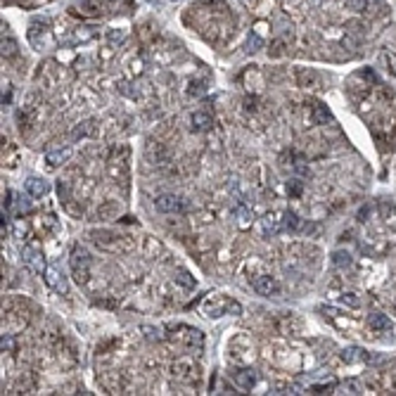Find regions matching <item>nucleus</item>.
I'll list each match as a JSON object with an SVG mask.
<instances>
[{"label": "nucleus", "instance_id": "obj_22", "mask_svg": "<svg viewBox=\"0 0 396 396\" xmlns=\"http://www.w3.org/2000/svg\"><path fill=\"white\" fill-rule=\"evenodd\" d=\"M17 55V43L12 38H3V57H14Z\"/></svg>", "mask_w": 396, "mask_h": 396}, {"label": "nucleus", "instance_id": "obj_32", "mask_svg": "<svg viewBox=\"0 0 396 396\" xmlns=\"http://www.w3.org/2000/svg\"><path fill=\"white\" fill-rule=\"evenodd\" d=\"M14 233H17V237H22L26 233V225H22V221L17 223V230H14Z\"/></svg>", "mask_w": 396, "mask_h": 396}, {"label": "nucleus", "instance_id": "obj_18", "mask_svg": "<svg viewBox=\"0 0 396 396\" xmlns=\"http://www.w3.org/2000/svg\"><path fill=\"white\" fill-rule=\"evenodd\" d=\"M285 223H282V225H285L287 230H301L304 225H301V221H299V216L297 214H294V211H285Z\"/></svg>", "mask_w": 396, "mask_h": 396}, {"label": "nucleus", "instance_id": "obj_21", "mask_svg": "<svg viewBox=\"0 0 396 396\" xmlns=\"http://www.w3.org/2000/svg\"><path fill=\"white\" fill-rule=\"evenodd\" d=\"M344 7L349 12H363L368 7V0H344Z\"/></svg>", "mask_w": 396, "mask_h": 396}, {"label": "nucleus", "instance_id": "obj_26", "mask_svg": "<svg viewBox=\"0 0 396 396\" xmlns=\"http://www.w3.org/2000/svg\"><path fill=\"white\" fill-rule=\"evenodd\" d=\"M237 218H240V225H242V228H247L249 221H252V211L240 209V211H237Z\"/></svg>", "mask_w": 396, "mask_h": 396}, {"label": "nucleus", "instance_id": "obj_11", "mask_svg": "<svg viewBox=\"0 0 396 396\" xmlns=\"http://www.w3.org/2000/svg\"><path fill=\"white\" fill-rule=\"evenodd\" d=\"M211 126H214V119H211L206 111H195V114H192V130L204 133V130H211Z\"/></svg>", "mask_w": 396, "mask_h": 396}, {"label": "nucleus", "instance_id": "obj_10", "mask_svg": "<svg viewBox=\"0 0 396 396\" xmlns=\"http://www.w3.org/2000/svg\"><path fill=\"white\" fill-rule=\"evenodd\" d=\"M121 214V202H105V204L98 209V218L100 221H111Z\"/></svg>", "mask_w": 396, "mask_h": 396}, {"label": "nucleus", "instance_id": "obj_9", "mask_svg": "<svg viewBox=\"0 0 396 396\" xmlns=\"http://www.w3.org/2000/svg\"><path fill=\"white\" fill-rule=\"evenodd\" d=\"M95 128H98V121H95V119H88V121L79 124L74 130H71V140H81V138H90V136L95 133Z\"/></svg>", "mask_w": 396, "mask_h": 396}, {"label": "nucleus", "instance_id": "obj_14", "mask_svg": "<svg viewBox=\"0 0 396 396\" xmlns=\"http://www.w3.org/2000/svg\"><path fill=\"white\" fill-rule=\"evenodd\" d=\"M233 380H235V384L240 389H252L254 382H256V375H254V370H237L233 375Z\"/></svg>", "mask_w": 396, "mask_h": 396}, {"label": "nucleus", "instance_id": "obj_17", "mask_svg": "<svg viewBox=\"0 0 396 396\" xmlns=\"http://www.w3.org/2000/svg\"><path fill=\"white\" fill-rule=\"evenodd\" d=\"M69 155H71L69 149H64V152H50V155L45 157V164L55 168V166H60V164H64V161L69 159Z\"/></svg>", "mask_w": 396, "mask_h": 396}, {"label": "nucleus", "instance_id": "obj_5", "mask_svg": "<svg viewBox=\"0 0 396 396\" xmlns=\"http://www.w3.org/2000/svg\"><path fill=\"white\" fill-rule=\"evenodd\" d=\"M254 290L263 294V297H271V294H278L280 292V282L271 275H259V278L254 280Z\"/></svg>", "mask_w": 396, "mask_h": 396}, {"label": "nucleus", "instance_id": "obj_19", "mask_svg": "<svg viewBox=\"0 0 396 396\" xmlns=\"http://www.w3.org/2000/svg\"><path fill=\"white\" fill-rule=\"evenodd\" d=\"M313 121H316V124H328V121H330L328 107H325V105H316V107H313Z\"/></svg>", "mask_w": 396, "mask_h": 396}, {"label": "nucleus", "instance_id": "obj_31", "mask_svg": "<svg viewBox=\"0 0 396 396\" xmlns=\"http://www.w3.org/2000/svg\"><path fill=\"white\" fill-rule=\"evenodd\" d=\"M290 192H292V195H299V192H301V183H299V180H292Z\"/></svg>", "mask_w": 396, "mask_h": 396}, {"label": "nucleus", "instance_id": "obj_25", "mask_svg": "<svg viewBox=\"0 0 396 396\" xmlns=\"http://www.w3.org/2000/svg\"><path fill=\"white\" fill-rule=\"evenodd\" d=\"M176 282H180V285L187 287V290H192V287H195V280L190 278V273H187V271H178V278H176Z\"/></svg>", "mask_w": 396, "mask_h": 396}, {"label": "nucleus", "instance_id": "obj_30", "mask_svg": "<svg viewBox=\"0 0 396 396\" xmlns=\"http://www.w3.org/2000/svg\"><path fill=\"white\" fill-rule=\"evenodd\" d=\"M5 349L7 351H14V342L10 340V337H3V351H5Z\"/></svg>", "mask_w": 396, "mask_h": 396}, {"label": "nucleus", "instance_id": "obj_23", "mask_svg": "<svg viewBox=\"0 0 396 396\" xmlns=\"http://www.w3.org/2000/svg\"><path fill=\"white\" fill-rule=\"evenodd\" d=\"M340 301L344 304V306H351V309H359V306H361V299L356 297L353 292H347V294H342Z\"/></svg>", "mask_w": 396, "mask_h": 396}, {"label": "nucleus", "instance_id": "obj_8", "mask_svg": "<svg viewBox=\"0 0 396 396\" xmlns=\"http://www.w3.org/2000/svg\"><path fill=\"white\" fill-rule=\"evenodd\" d=\"M297 83H299V88H316L318 83H320V79H318V74L313 69H299Z\"/></svg>", "mask_w": 396, "mask_h": 396}, {"label": "nucleus", "instance_id": "obj_3", "mask_svg": "<svg viewBox=\"0 0 396 396\" xmlns=\"http://www.w3.org/2000/svg\"><path fill=\"white\" fill-rule=\"evenodd\" d=\"M202 311H204L206 318H221L225 311H228V301L223 297H209L202 304Z\"/></svg>", "mask_w": 396, "mask_h": 396}, {"label": "nucleus", "instance_id": "obj_2", "mask_svg": "<svg viewBox=\"0 0 396 396\" xmlns=\"http://www.w3.org/2000/svg\"><path fill=\"white\" fill-rule=\"evenodd\" d=\"M111 0H83L81 5L71 7V12L81 14V17H100V14H107Z\"/></svg>", "mask_w": 396, "mask_h": 396}, {"label": "nucleus", "instance_id": "obj_27", "mask_svg": "<svg viewBox=\"0 0 396 396\" xmlns=\"http://www.w3.org/2000/svg\"><path fill=\"white\" fill-rule=\"evenodd\" d=\"M261 45H263V41H261L259 36H252V38H249V43H247V48H249V52H256Z\"/></svg>", "mask_w": 396, "mask_h": 396}, {"label": "nucleus", "instance_id": "obj_28", "mask_svg": "<svg viewBox=\"0 0 396 396\" xmlns=\"http://www.w3.org/2000/svg\"><path fill=\"white\" fill-rule=\"evenodd\" d=\"M187 93H190V95H202V93H204V86H202L199 81H197V83L192 81V83H190V88H187Z\"/></svg>", "mask_w": 396, "mask_h": 396}, {"label": "nucleus", "instance_id": "obj_16", "mask_svg": "<svg viewBox=\"0 0 396 396\" xmlns=\"http://www.w3.org/2000/svg\"><path fill=\"white\" fill-rule=\"evenodd\" d=\"M261 228H263V235L268 237V235H278L282 225L275 221V216H266L263 221H261Z\"/></svg>", "mask_w": 396, "mask_h": 396}, {"label": "nucleus", "instance_id": "obj_15", "mask_svg": "<svg viewBox=\"0 0 396 396\" xmlns=\"http://www.w3.org/2000/svg\"><path fill=\"white\" fill-rule=\"evenodd\" d=\"M24 256H26V263L33 268L36 273H45V261H43V256L36 252V249H24Z\"/></svg>", "mask_w": 396, "mask_h": 396}, {"label": "nucleus", "instance_id": "obj_7", "mask_svg": "<svg viewBox=\"0 0 396 396\" xmlns=\"http://www.w3.org/2000/svg\"><path fill=\"white\" fill-rule=\"evenodd\" d=\"M43 275H45V282H48L52 290L60 292V294H67V290H69V287H67V280H64V275H60V271H57V268L48 266Z\"/></svg>", "mask_w": 396, "mask_h": 396}, {"label": "nucleus", "instance_id": "obj_1", "mask_svg": "<svg viewBox=\"0 0 396 396\" xmlns=\"http://www.w3.org/2000/svg\"><path fill=\"white\" fill-rule=\"evenodd\" d=\"M69 261H71V271H74L76 282H86L88 268H90V254L81 247V244H76V247L71 249V259Z\"/></svg>", "mask_w": 396, "mask_h": 396}, {"label": "nucleus", "instance_id": "obj_13", "mask_svg": "<svg viewBox=\"0 0 396 396\" xmlns=\"http://www.w3.org/2000/svg\"><path fill=\"white\" fill-rule=\"evenodd\" d=\"M26 190H29V195H33V197H45L50 185L43 178H29L26 180Z\"/></svg>", "mask_w": 396, "mask_h": 396}, {"label": "nucleus", "instance_id": "obj_4", "mask_svg": "<svg viewBox=\"0 0 396 396\" xmlns=\"http://www.w3.org/2000/svg\"><path fill=\"white\" fill-rule=\"evenodd\" d=\"M88 235L93 237L95 244H100V247H105V249H119V240H124V237L114 235L109 230H90Z\"/></svg>", "mask_w": 396, "mask_h": 396}, {"label": "nucleus", "instance_id": "obj_24", "mask_svg": "<svg viewBox=\"0 0 396 396\" xmlns=\"http://www.w3.org/2000/svg\"><path fill=\"white\" fill-rule=\"evenodd\" d=\"M285 48H287L285 41H273L271 50H268V55H271V57H282V55H285Z\"/></svg>", "mask_w": 396, "mask_h": 396}, {"label": "nucleus", "instance_id": "obj_20", "mask_svg": "<svg viewBox=\"0 0 396 396\" xmlns=\"http://www.w3.org/2000/svg\"><path fill=\"white\" fill-rule=\"evenodd\" d=\"M332 263L337 268H347V266H351V256H349L347 252H334L332 254Z\"/></svg>", "mask_w": 396, "mask_h": 396}, {"label": "nucleus", "instance_id": "obj_12", "mask_svg": "<svg viewBox=\"0 0 396 396\" xmlns=\"http://www.w3.org/2000/svg\"><path fill=\"white\" fill-rule=\"evenodd\" d=\"M368 328L375 330V332H384V330H391V320L387 316H382V313H372V316H368Z\"/></svg>", "mask_w": 396, "mask_h": 396}, {"label": "nucleus", "instance_id": "obj_6", "mask_svg": "<svg viewBox=\"0 0 396 396\" xmlns=\"http://www.w3.org/2000/svg\"><path fill=\"white\" fill-rule=\"evenodd\" d=\"M155 206H157V211H161V214H176V211L183 209V202H180V197H176V195H159Z\"/></svg>", "mask_w": 396, "mask_h": 396}, {"label": "nucleus", "instance_id": "obj_29", "mask_svg": "<svg viewBox=\"0 0 396 396\" xmlns=\"http://www.w3.org/2000/svg\"><path fill=\"white\" fill-rule=\"evenodd\" d=\"M228 311H230V313H235V316H240V313H242V306H240L237 301H228Z\"/></svg>", "mask_w": 396, "mask_h": 396}]
</instances>
